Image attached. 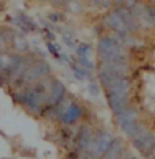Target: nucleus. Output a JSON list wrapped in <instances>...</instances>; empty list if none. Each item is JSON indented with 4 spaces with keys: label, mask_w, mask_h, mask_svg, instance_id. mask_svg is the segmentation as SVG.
<instances>
[{
    "label": "nucleus",
    "mask_w": 155,
    "mask_h": 159,
    "mask_svg": "<svg viewBox=\"0 0 155 159\" xmlns=\"http://www.w3.org/2000/svg\"><path fill=\"white\" fill-rule=\"evenodd\" d=\"M83 114H84L83 106L73 99V101L63 109V113L59 114V123H61L63 126H74V124H78L81 121Z\"/></svg>",
    "instance_id": "6"
},
{
    "label": "nucleus",
    "mask_w": 155,
    "mask_h": 159,
    "mask_svg": "<svg viewBox=\"0 0 155 159\" xmlns=\"http://www.w3.org/2000/svg\"><path fill=\"white\" fill-rule=\"evenodd\" d=\"M152 159H155V152H153V154H152Z\"/></svg>",
    "instance_id": "9"
},
{
    "label": "nucleus",
    "mask_w": 155,
    "mask_h": 159,
    "mask_svg": "<svg viewBox=\"0 0 155 159\" xmlns=\"http://www.w3.org/2000/svg\"><path fill=\"white\" fill-rule=\"evenodd\" d=\"M124 154H126V149H124V144L121 139H114L111 148L106 151V154L101 159H122Z\"/></svg>",
    "instance_id": "8"
},
{
    "label": "nucleus",
    "mask_w": 155,
    "mask_h": 159,
    "mask_svg": "<svg viewBox=\"0 0 155 159\" xmlns=\"http://www.w3.org/2000/svg\"><path fill=\"white\" fill-rule=\"evenodd\" d=\"M97 52H99V58L102 61H126V50L122 48V43L119 42V37L117 40L109 38V37L101 38L99 40Z\"/></svg>",
    "instance_id": "3"
},
{
    "label": "nucleus",
    "mask_w": 155,
    "mask_h": 159,
    "mask_svg": "<svg viewBox=\"0 0 155 159\" xmlns=\"http://www.w3.org/2000/svg\"><path fill=\"white\" fill-rule=\"evenodd\" d=\"M116 121H117V126L122 129V133L126 136L132 138V134L136 133L137 126L140 124V118H139V111L136 108H126L122 113L116 114Z\"/></svg>",
    "instance_id": "5"
},
{
    "label": "nucleus",
    "mask_w": 155,
    "mask_h": 159,
    "mask_svg": "<svg viewBox=\"0 0 155 159\" xmlns=\"http://www.w3.org/2000/svg\"><path fill=\"white\" fill-rule=\"evenodd\" d=\"M114 139L116 138H114L109 131H106V129L94 131V136H93L91 144H89V148H88V152H91L96 159H101L104 154H106L107 149L111 148Z\"/></svg>",
    "instance_id": "4"
},
{
    "label": "nucleus",
    "mask_w": 155,
    "mask_h": 159,
    "mask_svg": "<svg viewBox=\"0 0 155 159\" xmlns=\"http://www.w3.org/2000/svg\"><path fill=\"white\" fill-rule=\"evenodd\" d=\"M129 94H131V83H129L127 76L121 78L116 84H112L111 88L106 89V98L114 116L131 106L129 104Z\"/></svg>",
    "instance_id": "1"
},
{
    "label": "nucleus",
    "mask_w": 155,
    "mask_h": 159,
    "mask_svg": "<svg viewBox=\"0 0 155 159\" xmlns=\"http://www.w3.org/2000/svg\"><path fill=\"white\" fill-rule=\"evenodd\" d=\"M94 136V129L89 126V124H79V131L76 136V143H74V149L76 151H88L89 144H91V139Z\"/></svg>",
    "instance_id": "7"
},
{
    "label": "nucleus",
    "mask_w": 155,
    "mask_h": 159,
    "mask_svg": "<svg viewBox=\"0 0 155 159\" xmlns=\"http://www.w3.org/2000/svg\"><path fill=\"white\" fill-rule=\"evenodd\" d=\"M131 141L134 144V148L144 156L152 157V154L155 152V131L149 129L142 121L137 126L136 133L132 134Z\"/></svg>",
    "instance_id": "2"
}]
</instances>
